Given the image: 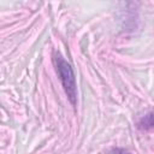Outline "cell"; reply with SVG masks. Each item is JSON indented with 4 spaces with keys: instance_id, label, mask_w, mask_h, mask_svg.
<instances>
[{
    "instance_id": "obj_1",
    "label": "cell",
    "mask_w": 154,
    "mask_h": 154,
    "mask_svg": "<svg viewBox=\"0 0 154 154\" xmlns=\"http://www.w3.org/2000/svg\"><path fill=\"white\" fill-rule=\"evenodd\" d=\"M53 64L55 66L61 85L67 95V99L75 106L77 101V87H76V77H75L72 66L58 52L53 53Z\"/></svg>"
},
{
    "instance_id": "obj_3",
    "label": "cell",
    "mask_w": 154,
    "mask_h": 154,
    "mask_svg": "<svg viewBox=\"0 0 154 154\" xmlns=\"http://www.w3.org/2000/svg\"><path fill=\"white\" fill-rule=\"evenodd\" d=\"M109 154H126V152L124 149H119V148H116V149H112V152Z\"/></svg>"
},
{
    "instance_id": "obj_2",
    "label": "cell",
    "mask_w": 154,
    "mask_h": 154,
    "mask_svg": "<svg viewBox=\"0 0 154 154\" xmlns=\"http://www.w3.org/2000/svg\"><path fill=\"white\" fill-rule=\"evenodd\" d=\"M137 126L138 129H142V130L153 129L154 128V112H149L144 114L143 117H141V119L137 122Z\"/></svg>"
}]
</instances>
